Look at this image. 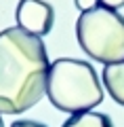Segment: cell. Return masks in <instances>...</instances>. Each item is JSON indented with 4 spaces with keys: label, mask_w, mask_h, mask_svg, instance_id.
Masks as SVG:
<instances>
[{
    "label": "cell",
    "mask_w": 124,
    "mask_h": 127,
    "mask_svg": "<svg viewBox=\"0 0 124 127\" xmlns=\"http://www.w3.org/2000/svg\"><path fill=\"white\" fill-rule=\"evenodd\" d=\"M46 97L55 108L70 114H80L103 102V87L89 62L59 57L49 68Z\"/></svg>",
    "instance_id": "obj_2"
},
{
    "label": "cell",
    "mask_w": 124,
    "mask_h": 127,
    "mask_svg": "<svg viewBox=\"0 0 124 127\" xmlns=\"http://www.w3.org/2000/svg\"><path fill=\"white\" fill-rule=\"evenodd\" d=\"M74 4L78 6V11L86 13V11H90V9H95V6H99V0H74Z\"/></svg>",
    "instance_id": "obj_7"
},
{
    "label": "cell",
    "mask_w": 124,
    "mask_h": 127,
    "mask_svg": "<svg viewBox=\"0 0 124 127\" xmlns=\"http://www.w3.org/2000/svg\"><path fill=\"white\" fill-rule=\"evenodd\" d=\"M49 53L40 36L21 28L0 32V114H19L46 93Z\"/></svg>",
    "instance_id": "obj_1"
},
{
    "label": "cell",
    "mask_w": 124,
    "mask_h": 127,
    "mask_svg": "<svg viewBox=\"0 0 124 127\" xmlns=\"http://www.w3.org/2000/svg\"><path fill=\"white\" fill-rule=\"evenodd\" d=\"M76 38L89 57L105 66L124 62V17L114 9L95 6L80 13Z\"/></svg>",
    "instance_id": "obj_3"
},
{
    "label": "cell",
    "mask_w": 124,
    "mask_h": 127,
    "mask_svg": "<svg viewBox=\"0 0 124 127\" xmlns=\"http://www.w3.org/2000/svg\"><path fill=\"white\" fill-rule=\"evenodd\" d=\"M15 19H17V28L42 38L53 30L55 11L44 0H19Z\"/></svg>",
    "instance_id": "obj_4"
},
{
    "label": "cell",
    "mask_w": 124,
    "mask_h": 127,
    "mask_svg": "<svg viewBox=\"0 0 124 127\" xmlns=\"http://www.w3.org/2000/svg\"><path fill=\"white\" fill-rule=\"evenodd\" d=\"M11 127H46V125L36 123V121H17V123H13Z\"/></svg>",
    "instance_id": "obj_9"
},
{
    "label": "cell",
    "mask_w": 124,
    "mask_h": 127,
    "mask_svg": "<svg viewBox=\"0 0 124 127\" xmlns=\"http://www.w3.org/2000/svg\"><path fill=\"white\" fill-rule=\"evenodd\" d=\"M103 85L109 91L111 100L124 106V62L109 64L103 68Z\"/></svg>",
    "instance_id": "obj_5"
},
{
    "label": "cell",
    "mask_w": 124,
    "mask_h": 127,
    "mask_svg": "<svg viewBox=\"0 0 124 127\" xmlns=\"http://www.w3.org/2000/svg\"><path fill=\"white\" fill-rule=\"evenodd\" d=\"M99 4L105 6V9L118 11V9H122V6H124V0H99Z\"/></svg>",
    "instance_id": "obj_8"
},
{
    "label": "cell",
    "mask_w": 124,
    "mask_h": 127,
    "mask_svg": "<svg viewBox=\"0 0 124 127\" xmlns=\"http://www.w3.org/2000/svg\"><path fill=\"white\" fill-rule=\"evenodd\" d=\"M0 127H4V121H2V114H0Z\"/></svg>",
    "instance_id": "obj_10"
},
{
    "label": "cell",
    "mask_w": 124,
    "mask_h": 127,
    "mask_svg": "<svg viewBox=\"0 0 124 127\" xmlns=\"http://www.w3.org/2000/svg\"><path fill=\"white\" fill-rule=\"evenodd\" d=\"M61 127H114L111 119L103 112H80V114H71Z\"/></svg>",
    "instance_id": "obj_6"
}]
</instances>
